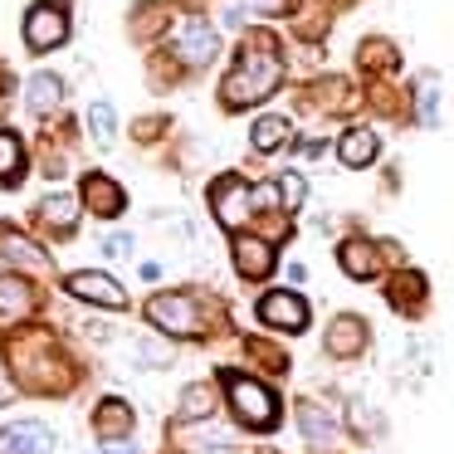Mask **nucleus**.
Segmentation results:
<instances>
[{
    "mask_svg": "<svg viewBox=\"0 0 454 454\" xmlns=\"http://www.w3.org/2000/svg\"><path fill=\"white\" fill-rule=\"evenodd\" d=\"M259 317H264L269 327H278V333H303L308 327V303L298 294H288V288H274V294L259 298Z\"/></svg>",
    "mask_w": 454,
    "mask_h": 454,
    "instance_id": "1a4fd4ad",
    "label": "nucleus"
},
{
    "mask_svg": "<svg viewBox=\"0 0 454 454\" xmlns=\"http://www.w3.org/2000/svg\"><path fill=\"white\" fill-rule=\"evenodd\" d=\"M225 391H230V411H235V420L245 425V430H274L278 425V401L264 381L225 372Z\"/></svg>",
    "mask_w": 454,
    "mask_h": 454,
    "instance_id": "7ed1b4c3",
    "label": "nucleus"
},
{
    "mask_svg": "<svg viewBox=\"0 0 454 454\" xmlns=\"http://www.w3.org/2000/svg\"><path fill=\"white\" fill-rule=\"evenodd\" d=\"M83 206L89 210H98L103 220H113V215H122L128 210V196H122V186L118 181H108V176H83Z\"/></svg>",
    "mask_w": 454,
    "mask_h": 454,
    "instance_id": "4468645a",
    "label": "nucleus"
},
{
    "mask_svg": "<svg viewBox=\"0 0 454 454\" xmlns=\"http://www.w3.org/2000/svg\"><path fill=\"white\" fill-rule=\"evenodd\" d=\"M337 259H342V269H347L352 278H362V284L381 274V249H376L372 239H342Z\"/></svg>",
    "mask_w": 454,
    "mask_h": 454,
    "instance_id": "2eb2a0df",
    "label": "nucleus"
},
{
    "mask_svg": "<svg viewBox=\"0 0 454 454\" xmlns=\"http://www.w3.org/2000/svg\"><path fill=\"white\" fill-rule=\"evenodd\" d=\"M35 220H40L50 235H74V230H79V196L54 191V196H44L40 206H35Z\"/></svg>",
    "mask_w": 454,
    "mask_h": 454,
    "instance_id": "9b49d317",
    "label": "nucleus"
},
{
    "mask_svg": "<svg viewBox=\"0 0 454 454\" xmlns=\"http://www.w3.org/2000/svg\"><path fill=\"white\" fill-rule=\"evenodd\" d=\"M11 366L30 391H64V386H69V366H64V356L54 352V342L44 333L15 337L11 342Z\"/></svg>",
    "mask_w": 454,
    "mask_h": 454,
    "instance_id": "f03ea898",
    "label": "nucleus"
},
{
    "mask_svg": "<svg viewBox=\"0 0 454 454\" xmlns=\"http://www.w3.org/2000/svg\"><path fill=\"white\" fill-rule=\"evenodd\" d=\"M210 411H215V391H210V386H186V395H181V415H186V420H206Z\"/></svg>",
    "mask_w": 454,
    "mask_h": 454,
    "instance_id": "bb28decb",
    "label": "nucleus"
},
{
    "mask_svg": "<svg viewBox=\"0 0 454 454\" xmlns=\"http://www.w3.org/2000/svg\"><path fill=\"white\" fill-rule=\"evenodd\" d=\"M278 83H284V64H278V54L269 50L264 40H254V44L239 50L235 74H230L225 89H220V103H225V108H254V103H264Z\"/></svg>",
    "mask_w": 454,
    "mask_h": 454,
    "instance_id": "f257e3e1",
    "label": "nucleus"
},
{
    "mask_svg": "<svg viewBox=\"0 0 454 454\" xmlns=\"http://www.w3.org/2000/svg\"><path fill=\"white\" fill-rule=\"evenodd\" d=\"M356 64H362V69H381V74H391L395 64H401V54H395V44H386V40H366L362 50H356Z\"/></svg>",
    "mask_w": 454,
    "mask_h": 454,
    "instance_id": "393cba45",
    "label": "nucleus"
},
{
    "mask_svg": "<svg viewBox=\"0 0 454 454\" xmlns=\"http://www.w3.org/2000/svg\"><path fill=\"white\" fill-rule=\"evenodd\" d=\"M376 132L372 128H352V132H342V142H337V157H342V167H352V171H362V167H372L376 161Z\"/></svg>",
    "mask_w": 454,
    "mask_h": 454,
    "instance_id": "a211bd4d",
    "label": "nucleus"
},
{
    "mask_svg": "<svg viewBox=\"0 0 454 454\" xmlns=\"http://www.w3.org/2000/svg\"><path fill=\"white\" fill-rule=\"evenodd\" d=\"M103 254H108V259L132 254V235H108V239H103Z\"/></svg>",
    "mask_w": 454,
    "mask_h": 454,
    "instance_id": "2f4dec72",
    "label": "nucleus"
},
{
    "mask_svg": "<svg viewBox=\"0 0 454 454\" xmlns=\"http://www.w3.org/2000/svg\"><path fill=\"white\" fill-rule=\"evenodd\" d=\"M35 308V284L20 274H0V317H25Z\"/></svg>",
    "mask_w": 454,
    "mask_h": 454,
    "instance_id": "6ab92c4d",
    "label": "nucleus"
},
{
    "mask_svg": "<svg viewBox=\"0 0 454 454\" xmlns=\"http://www.w3.org/2000/svg\"><path fill=\"white\" fill-rule=\"evenodd\" d=\"M215 54H220V35L210 30L206 20H186L176 30V59L186 64V69H206Z\"/></svg>",
    "mask_w": 454,
    "mask_h": 454,
    "instance_id": "6e6552de",
    "label": "nucleus"
},
{
    "mask_svg": "<svg viewBox=\"0 0 454 454\" xmlns=\"http://www.w3.org/2000/svg\"><path fill=\"white\" fill-rule=\"evenodd\" d=\"M249 142H254V152H274L288 142V118H278V113H269V118H259L254 128H249Z\"/></svg>",
    "mask_w": 454,
    "mask_h": 454,
    "instance_id": "4be33fe9",
    "label": "nucleus"
},
{
    "mask_svg": "<svg viewBox=\"0 0 454 454\" xmlns=\"http://www.w3.org/2000/svg\"><path fill=\"white\" fill-rule=\"evenodd\" d=\"M15 401V391H11V386H0V405H11Z\"/></svg>",
    "mask_w": 454,
    "mask_h": 454,
    "instance_id": "c9c22d12",
    "label": "nucleus"
},
{
    "mask_svg": "<svg viewBox=\"0 0 454 454\" xmlns=\"http://www.w3.org/2000/svg\"><path fill=\"white\" fill-rule=\"evenodd\" d=\"M298 425H303V434H308V440H317V444H327V440L337 434L333 415H327L323 405H313V401H303V405H298Z\"/></svg>",
    "mask_w": 454,
    "mask_h": 454,
    "instance_id": "5701e85b",
    "label": "nucleus"
},
{
    "mask_svg": "<svg viewBox=\"0 0 454 454\" xmlns=\"http://www.w3.org/2000/svg\"><path fill=\"white\" fill-rule=\"evenodd\" d=\"M0 254L11 259V264H20V269H50V254L11 225H0Z\"/></svg>",
    "mask_w": 454,
    "mask_h": 454,
    "instance_id": "f3484780",
    "label": "nucleus"
},
{
    "mask_svg": "<svg viewBox=\"0 0 454 454\" xmlns=\"http://www.w3.org/2000/svg\"><path fill=\"white\" fill-rule=\"evenodd\" d=\"M147 323L161 327V333H171V337L200 333V313H196V303H191V294H157L147 303Z\"/></svg>",
    "mask_w": 454,
    "mask_h": 454,
    "instance_id": "39448f33",
    "label": "nucleus"
},
{
    "mask_svg": "<svg viewBox=\"0 0 454 454\" xmlns=\"http://www.w3.org/2000/svg\"><path fill=\"white\" fill-rule=\"evenodd\" d=\"M137 356H142L147 366H167V362H171V352H167L161 342H137Z\"/></svg>",
    "mask_w": 454,
    "mask_h": 454,
    "instance_id": "c756f323",
    "label": "nucleus"
},
{
    "mask_svg": "<svg viewBox=\"0 0 454 454\" xmlns=\"http://www.w3.org/2000/svg\"><path fill=\"white\" fill-rule=\"evenodd\" d=\"M210 210H215V220L225 230H239L249 220V210H254V200H249V186L230 171V176H220L215 186H210Z\"/></svg>",
    "mask_w": 454,
    "mask_h": 454,
    "instance_id": "423d86ee",
    "label": "nucleus"
},
{
    "mask_svg": "<svg viewBox=\"0 0 454 454\" xmlns=\"http://www.w3.org/2000/svg\"><path fill=\"white\" fill-rule=\"evenodd\" d=\"M235 269L245 278H269L274 274V245L269 239H259V235H235Z\"/></svg>",
    "mask_w": 454,
    "mask_h": 454,
    "instance_id": "f8f14e48",
    "label": "nucleus"
},
{
    "mask_svg": "<svg viewBox=\"0 0 454 454\" xmlns=\"http://www.w3.org/2000/svg\"><path fill=\"white\" fill-rule=\"evenodd\" d=\"M69 288L74 298H83V303H98V308H128V288L118 284L113 274H98V269H83V274H69Z\"/></svg>",
    "mask_w": 454,
    "mask_h": 454,
    "instance_id": "0eeeda50",
    "label": "nucleus"
},
{
    "mask_svg": "<svg viewBox=\"0 0 454 454\" xmlns=\"http://www.w3.org/2000/svg\"><path fill=\"white\" fill-rule=\"evenodd\" d=\"M98 454H137V450H132L128 440H103V450H98Z\"/></svg>",
    "mask_w": 454,
    "mask_h": 454,
    "instance_id": "473e14b6",
    "label": "nucleus"
},
{
    "mask_svg": "<svg viewBox=\"0 0 454 454\" xmlns=\"http://www.w3.org/2000/svg\"><path fill=\"white\" fill-rule=\"evenodd\" d=\"M25 171V152H20V137L15 132H0V181L5 186H15Z\"/></svg>",
    "mask_w": 454,
    "mask_h": 454,
    "instance_id": "b1692460",
    "label": "nucleus"
},
{
    "mask_svg": "<svg viewBox=\"0 0 454 454\" xmlns=\"http://www.w3.org/2000/svg\"><path fill=\"white\" fill-rule=\"evenodd\" d=\"M64 35H69V5H64V0H40V5H30V15H25V44H30L35 54L59 50Z\"/></svg>",
    "mask_w": 454,
    "mask_h": 454,
    "instance_id": "20e7f679",
    "label": "nucleus"
},
{
    "mask_svg": "<svg viewBox=\"0 0 454 454\" xmlns=\"http://www.w3.org/2000/svg\"><path fill=\"white\" fill-rule=\"evenodd\" d=\"M142 278H147V284H157V278H161V264H157V259H147V264H142Z\"/></svg>",
    "mask_w": 454,
    "mask_h": 454,
    "instance_id": "f704fd0d",
    "label": "nucleus"
},
{
    "mask_svg": "<svg viewBox=\"0 0 454 454\" xmlns=\"http://www.w3.org/2000/svg\"><path fill=\"white\" fill-rule=\"evenodd\" d=\"M50 450H54V434L40 420H20L0 430V454H50Z\"/></svg>",
    "mask_w": 454,
    "mask_h": 454,
    "instance_id": "9d476101",
    "label": "nucleus"
},
{
    "mask_svg": "<svg viewBox=\"0 0 454 454\" xmlns=\"http://www.w3.org/2000/svg\"><path fill=\"white\" fill-rule=\"evenodd\" d=\"M89 128H93V142H98V147H113V137H118V113H113V103H93Z\"/></svg>",
    "mask_w": 454,
    "mask_h": 454,
    "instance_id": "a878e982",
    "label": "nucleus"
},
{
    "mask_svg": "<svg viewBox=\"0 0 454 454\" xmlns=\"http://www.w3.org/2000/svg\"><path fill=\"white\" fill-rule=\"evenodd\" d=\"M434 98H440V83L425 79L420 83V122H425V128H434V118H440V113H434Z\"/></svg>",
    "mask_w": 454,
    "mask_h": 454,
    "instance_id": "c85d7f7f",
    "label": "nucleus"
},
{
    "mask_svg": "<svg viewBox=\"0 0 454 454\" xmlns=\"http://www.w3.org/2000/svg\"><path fill=\"white\" fill-rule=\"evenodd\" d=\"M64 103V79L59 74H30V83H25V108L35 113V118H54Z\"/></svg>",
    "mask_w": 454,
    "mask_h": 454,
    "instance_id": "ddd939ff",
    "label": "nucleus"
},
{
    "mask_svg": "<svg viewBox=\"0 0 454 454\" xmlns=\"http://www.w3.org/2000/svg\"><path fill=\"white\" fill-rule=\"evenodd\" d=\"M294 0H245V11H254V15H284Z\"/></svg>",
    "mask_w": 454,
    "mask_h": 454,
    "instance_id": "7c9ffc66",
    "label": "nucleus"
},
{
    "mask_svg": "<svg viewBox=\"0 0 454 454\" xmlns=\"http://www.w3.org/2000/svg\"><path fill=\"white\" fill-rule=\"evenodd\" d=\"M274 191H278V206H284V210H298L308 200V186H303V176H298V171H284V176L274 181Z\"/></svg>",
    "mask_w": 454,
    "mask_h": 454,
    "instance_id": "cd10ccee",
    "label": "nucleus"
},
{
    "mask_svg": "<svg viewBox=\"0 0 454 454\" xmlns=\"http://www.w3.org/2000/svg\"><path fill=\"white\" fill-rule=\"evenodd\" d=\"M298 152H303V157H323V142H317V137H303V142H298Z\"/></svg>",
    "mask_w": 454,
    "mask_h": 454,
    "instance_id": "72a5a7b5",
    "label": "nucleus"
},
{
    "mask_svg": "<svg viewBox=\"0 0 454 454\" xmlns=\"http://www.w3.org/2000/svg\"><path fill=\"white\" fill-rule=\"evenodd\" d=\"M93 425H98L103 440H128V434H132V405L113 395V401H103V405H98Z\"/></svg>",
    "mask_w": 454,
    "mask_h": 454,
    "instance_id": "aec40b11",
    "label": "nucleus"
},
{
    "mask_svg": "<svg viewBox=\"0 0 454 454\" xmlns=\"http://www.w3.org/2000/svg\"><path fill=\"white\" fill-rule=\"evenodd\" d=\"M362 347H366V323L362 317H352V313L333 317V327H327V352L333 356H356Z\"/></svg>",
    "mask_w": 454,
    "mask_h": 454,
    "instance_id": "dca6fc26",
    "label": "nucleus"
},
{
    "mask_svg": "<svg viewBox=\"0 0 454 454\" xmlns=\"http://www.w3.org/2000/svg\"><path fill=\"white\" fill-rule=\"evenodd\" d=\"M391 303L401 308V313H420V303H425V274H415V269H401V274L391 278Z\"/></svg>",
    "mask_w": 454,
    "mask_h": 454,
    "instance_id": "412c9836",
    "label": "nucleus"
}]
</instances>
